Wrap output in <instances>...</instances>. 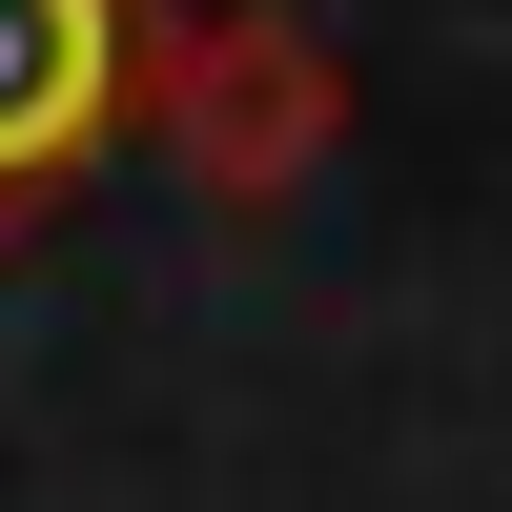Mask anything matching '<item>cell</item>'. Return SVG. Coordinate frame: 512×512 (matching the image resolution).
Segmentation results:
<instances>
[{"mask_svg":"<svg viewBox=\"0 0 512 512\" xmlns=\"http://www.w3.org/2000/svg\"><path fill=\"white\" fill-rule=\"evenodd\" d=\"M123 123H144V0H0V226H41Z\"/></svg>","mask_w":512,"mask_h":512,"instance_id":"2","label":"cell"},{"mask_svg":"<svg viewBox=\"0 0 512 512\" xmlns=\"http://www.w3.org/2000/svg\"><path fill=\"white\" fill-rule=\"evenodd\" d=\"M144 123L205 205H308L328 144H349V62H328L287 0H144Z\"/></svg>","mask_w":512,"mask_h":512,"instance_id":"1","label":"cell"}]
</instances>
